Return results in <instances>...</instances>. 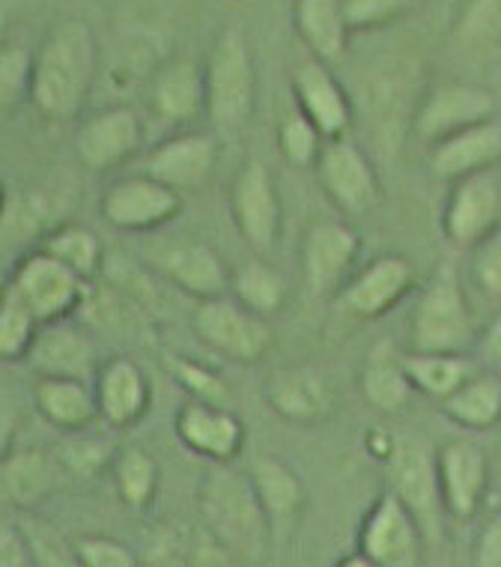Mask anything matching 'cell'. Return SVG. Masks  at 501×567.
Instances as JSON below:
<instances>
[{"mask_svg":"<svg viewBox=\"0 0 501 567\" xmlns=\"http://www.w3.org/2000/svg\"><path fill=\"white\" fill-rule=\"evenodd\" d=\"M197 511L203 528L233 561H260L269 553L275 528L246 472L230 463H209L197 484Z\"/></svg>","mask_w":501,"mask_h":567,"instance_id":"6da1fadb","label":"cell"},{"mask_svg":"<svg viewBox=\"0 0 501 567\" xmlns=\"http://www.w3.org/2000/svg\"><path fill=\"white\" fill-rule=\"evenodd\" d=\"M98 72V42L81 19L60 21L36 51L30 102L51 123L72 120Z\"/></svg>","mask_w":501,"mask_h":567,"instance_id":"7a4b0ae2","label":"cell"},{"mask_svg":"<svg viewBox=\"0 0 501 567\" xmlns=\"http://www.w3.org/2000/svg\"><path fill=\"white\" fill-rule=\"evenodd\" d=\"M207 117L221 135H242L257 109V66L246 33L225 28L209 51L207 66Z\"/></svg>","mask_w":501,"mask_h":567,"instance_id":"3957f363","label":"cell"},{"mask_svg":"<svg viewBox=\"0 0 501 567\" xmlns=\"http://www.w3.org/2000/svg\"><path fill=\"white\" fill-rule=\"evenodd\" d=\"M478 338L472 305L466 299L460 272L442 264L427 278L409 317V350L469 352Z\"/></svg>","mask_w":501,"mask_h":567,"instance_id":"277c9868","label":"cell"},{"mask_svg":"<svg viewBox=\"0 0 501 567\" xmlns=\"http://www.w3.org/2000/svg\"><path fill=\"white\" fill-rule=\"evenodd\" d=\"M388 481L406 508L421 523L427 547H439L442 540V517L448 514L439 478V451H432L424 440H397L385 460Z\"/></svg>","mask_w":501,"mask_h":567,"instance_id":"5b68a950","label":"cell"},{"mask_svg":"<svg viewBox=\"0 0 501 567\" xmlns=\"http://www.w3.org/2000/svg\"><path fill=\"white\" fill-rule=\"evenodd\" d=\"M191 329L203 347L237 364H254L275 343V329L269 317L248 311L246 305L225 296L200 299L191 313Z\"/></svg>","mask_w":501,"mask_h":567,"instance_id":"8992f818","label":"cell"},{"mask_svg":"<svg viewBox=\"0 0 501 567\" xmlns=\"http://www.w3.org/2000/svg\"><path fill=\"white\" fill-rule=\"evenodd\" d=\"M7 287H12L28 302L40 323L70 320L90 299L87 278H81L72 266L58 260L42 245L12 266Z\"/></svg>","mask_w":501,"mask_h":567,"instance_id":"52a82bcc","label":"cell"},{"mask_svg":"<svg viewBox=\"0 0 501 567\" xmlns=\"http://www.w3.org/2000/svg\"><path fill=\"white\" fill-rule=\"evenodd\" d=\"M230 216H233V227L242 236V243L254 255L269 257L275 251L278 239H281L284 213H281V197H278L272 171L260 158L246 162L237 179H233Z\"/></svg>","mask_w":501,"mask_h":567,"instance_id":"ba28073f","label":"cell"},{"mask_svg":"<svg viewBox=\"0 0 501 567\" xmlns=\"http://www.w3.org/2000/svg\"><path fill=\"white\" fill-rule=\"evenodd\" d=\"M98 213L119 234H147L182 213V195L149 174L123 176L102 192Z\"/></svg>","mask_w":501,"mask_h":567,"instance_id":"9c48e42d","label":"cell"},{"mask_svg":"<svg viewBox=\"0 0 501 567\" xmlns=\"http://www.w3.org/2000/svg\"><path fill=\"white\" fill-rule=\"evenodd\" d=\"M424 544L421 523L394 489H385L364 514L358 549L374 567H415L421 561Z\"/></svg>","mask_w":501,"mask_h":567,"instance_id":"30bf717a","label":"cell"},{"mask_svg":"<svg viewBox=\"0 0 501 567\" xmlns=\"http://www.w3.org/2000/svg\"><path fill=\"white\" fill-rule=\"evenodd\" d=\"M314 171L325 197L344 216H364L383 197V186H379L374 162L346 135L325 141Z\"/></svg>","mask_w":501,"mask_h":567,"instance_id":"8fae6325","label":"cell"},{"mask_svg":"<svg viewBox=\"0 0 501 567\" xmlns=\"http://www.w3.org/2000/svg\"><path fill=\"white\" fill-rule=\"evenodd\" d=\"M415 287V266L404 255H379L358 272L349 275V281L337 290V308L355 320H379Z\"/></svg>","mask_w":501,"mask_h":567,"instance_id":"7c38bea8","label":"cell"},{"mask_svg":"<svg viewBox=\"0 0 501 567\" xmlns=\"http://www.w3.org/2000/svg\"><path fill=\"white\" fill-rule=\"evenodd\" d=\"M501 225V179L481 171L453 179L442 209V230L457 248H478Z\"/></svg>","mask_w":501,"mask_h":567,"instance_id":"4fadbf2b","label":"cell"},{"mask_svg":"<svg viewBox=\"0 0 501 567\" xmlns=\"http://www.w3.org/2000/svg\"><path fill=\"white\" fill-rule=\"evenodd\" d=\"M144 147V123L128 105H111L90 114L75 128V156L93 174L126 165Z\"/></svg>","mask_w":501,"mask_h":567,"instance_id":"5bb4252c","label":"cell"},{"mask_svg":"<svg viewBox=\"0 0 501 567\" xmlns=\"http://www.w3.org/2000/svg\"><path fill=\"white\" fill-rule=\"evenodd\" d=\"M362 255V236L346 221H316L302 239V272L314 296L337 293Z\"/></svg>","mask_w":501,"mask_h":567,"instance_id":"9a60e30c","label":"cell"},{"mask_svg":"<svg viewBox=\"0 0 501 567\" xmlns=\"http://www.w3.org/2000/svg\"><path fill=\"white\" fill-rule=\"evenodd\" d=\"M492 117H495V96L490 90L453 81V84H442V87H436L424 96V102L415 111L413 128L418 141L430 147V144L460 132V128H469Z\"/></svg>","mask_w":501,"mask_h":567,"instance_id":"2e32d148","label":"cell"},{"mask_svg":"<svg viewBox=\"0 0 501 567\" xmlns=\"http://www.w3.org/2000/svg\"><path fill=\"white\" fill-rule=\"evenodd\" d=\"M174 424L177 440L207 463H233L246 445V424L230 406L188 401Z\"/></svg>","mask_w":501,"mask_h":567,"instance_id":"e0dca14e","label":"cell"},{"mask_svg":"<svg viewBox=\"0 0 501 567\" xmlns=\"http://www.w3.org/2000/svg\"><path fill=\"white\" fill-rule=\"evenodd\" d=\"M293 84V96L299 111L323 132L328 141L332 137H344L353 126V102L341 87V81L334 79L328 63L320 58L302 60L290 75Z\"/></svg>","mask_w":501,"mask_h":567,"instance_id":"ac0fdd59","label":"cell"},{"mask_svg":"<svg viewBox=\"0 0 501 567\" xmlns=\"http://www.w3.org/2000/svg\"><path fill=\"white\" fill-rule=\"evenodd\" d=\"M153 269L197 302L225 296L230 290V272L225 260L218 257L212 245L197 243V239H179V243L158 248L153 255Z\"/></svg>","mask_w":501,"mask_h":567,"instance_id":"d6986e66","label":"cell"},{"mask_svg":"<svg viewBox=\"0 0 501 567\" xmlns=\"http://www.w3.org/2000/svg\"><path fill=\"white\" fill-rule=\"evenodd\" d=\"M439 478L448 514L453 519H472L490 489V463L481 445L469 436L445 442L439 451Z\"/></svg>","mask_w":501,"mask_h":567,"instance_id":"ffe728a7","label":"cell"},{"mask_svg":"<svg viewBox=\"0 0 501 567\" xmlns=\"http://www.w3.org/2000/svg\"><path fill=\"white\" fill-rule=\"evenodd\" d=\"M265 403L290 424H320L334 415V385L314 368H284L265 380Z\"/></svg>","mask_w":501,"mask_h":567,"instance_id":"44dd1931","label":"cell"},{"mask_svg":"<svg viewBox=\"0 0 501 567\" xmlns=\"http://www.w3.org/2000/svg\"><path fill=\"white\" fill-rule=\"evenodd\" d=\"M28 364L36 371V377H72V380L87 382L96 380L102 368L96 341L70 320L42 323Z\"/></svg>","mask_w":501,"mask_h":567,"instance_id":"7402d4cb","label":"cell"},{"mask_svg":"<svg viewBox=\"0 0 501 567\" xmlns=\"http://www.w3.org/2000/svg\"><path fill=\"white\" fill-rule=\"evenodd\" d=\"M218 165V141L209 132H179L147 156V174L177 188L179 195L207 183Z\"/></svg>","mask_w":501,"mask_h":567,"instance_id":"603a6c76","label":"cell"},{"mask_svg":"<svg viewBox=\"0 0 501 567\" xmlns=\"http://www.w3.org/2000/svg\"><path fill=\"white\" fill-rule=\"evenodd\" d=\"M93 389H96L98 419L108 421L114 431L135 427L153 403L147 373L126 355H117L102 364L93 380Z\"/></svg>","mask_w":501,"mask_h":567,"instance_id":"cb8c5ba5","label":"cell"},{"mask_svg":"<svg viewBox=\"0 0 501 567\" xmlns=\"http://www.w3.org/2000/svg\"><path fill=\"white\" fill-rule=\"evenodd\" d=\"M499 162L501 123L495 117L436 141L427 153V165H430L432 176L448 179V183L460 179V176L481 174V171H495Z\"/></svg>","mask_w":501,"mask_h":567,"instance_id":"d4e9b609","label":"cell"},{"mask_svg":"<svg viewBox=\"0 0 501 567\" xmlns=\"http://www.w3.org/2000/svg\"><path fill=\"white\" fill-rule=\"evenodd\" d=\"M153 114L170 126L195 123L207 114V72L195 60H170L153 79Z\"/></svg>","mask_w":501,"mask_h":567,"instance_id":"484cf974","label":"cell"},{"mask_svg":"<svg viewBox=\"0 0 501 567\" xmlns=\"http://www.w3.org/2000/svg\"><path fill=\"white\" fill-rule=\"evenodd\" d=\"M63 478L60 460L42 449H19L0 463V493L15 508H36L51 499Z\"/></svg>","mask_w":501,"mask_h":567,"instance_id":"4316f807","label":"cell"},{"mask_svg":"<svg viewBox=\"0 0 501 567\" xmlns=\"http://www.w3.org/2000/svg\"><path fill=\"white\" fill-rule=\"evenodd\" d=\"M33 406L60 433H81L98 419L93 382L72 377H36Z\"/></svg>","mask_w":501,"mask_h":567,"instance_id":"83f0119b","label":"cell"},{"mask_svg":"<svg viewBox=\"0 0 501 567\" xmlns=\"http://www.w3.org/2000/svg\"><path fill=\"white\" fill-rule=\"evenodd\" d=\"M251 481L260 502H263L269 523L278 532H290V528L302 519V511L307 505V489L299 478L293 466H286L284 460L275 454H260L251 463Z\"/></svg>","mask_w":501,"mask_h":567,"instance_id":"f1b7e54d","label":"cell"},{"mask_svg":"<svg viewBox=\"0 0 501 567\" xmlns=\"http://www.w3.org/2000/svg\"><path fill=\"white\" fill-rule=\"evenodd\" d=\"M293 21L299 37L314 58L337 63L349 42V19L344 0H295Z\"/></svg>","mask_w":501,"mask_h":567,"instance_id":"f546056e","label":"cell"},{"mask_svg":"<svg viewBox=\"0 0 501 567\" xmlns=\"http://www.w3.org/2000/svg\"><path fill=\"white\" fill-rule=\"evenodd\" d=\"M358 385H362L364 403L379 412L404 410L415 392L413 380L406 373L404 352L394 350L392 343H376L374 350L367 352Z\"/></svg>","mask_w":501,"mask_h":567,"instance_id":"4dcf8cb0","label":"cell"},{"mask_svg":"<svg viewBox=\"0 0 501 567\" xmlns=\"http://www.w3.org/2000/svg\"><path fill=\"white\" fill-rule=\"evenodd\" d=\"M442 415L462 431H490L501 424V377L474 371L460 389L439 401Z\"/></svg>","mask_w":501,"mask_h":567,"instance_id":"1f68e13d","label":"cell"},{"mask_svg":"<svg viewBox=\"0 0 501 567\" xmlns=\"http://www.w3.org/2000/svg\"><path fill=\"white\" fill-rule=\"evenodd\" d=\"M404 364L415 392L427 394L432 401H445L448 394L460 389L478 368H474L466 352H404Z\"/></svg>","mask_w":501,"mask_h":567,"instance_id":"d6a6232c","label":"cell"},{"mask_svg":"<svg viewBox=\"0 0 501 567\" xmlns=\"http://www.w3.org/2000/svg\"><path fill=\"white\" fill-rule=\"evenodd\" d=\"M230 293L237 302H242L248 311L260 313V317H275L286 305V281L284 275L278 272L275 266L265 264L263 257L248 260L230 275Z\"/></svg>","mask_w":501,"mask_h":567,"instance_id":"836d02e7","label":"cell"},{"mask_svg":"<svg viewBox=\"0 0 501 567\" xmlns=\"http://www.w3.org/2000/svg\"><path fill=\"white\" fill-rule=\"evenodd\" d=\"M42 323L36 313L30 311L28 302L21 299L12 287H3L0 299V359L3 362H28L33 343L40 338Z\"/></svg>","mask_w":501,"mask_h":567,"instance_id":"e575fe53","label":"cell"},{"mask_svg":"<svg viewBox=\"0 0 501 567\" xmlns=\"http://www.w3.org/2000/svg\"><path fill=\"white\" fill-rule=\"evenodd\" d=\"M42 248L51 251V255L63 260L66 266H72L81 278L93 281L102 266H105V248L98 243V236L90 230V227L81 225H63L58 230H51L45 239H42Z\"/></svg>","mask_w":501,"mask_h":567,"instance_id":"d590c367","label":"cell"},{"mask_svg":"<svg viewBox=\"0 0 501 567\" xmlns=\"http://www.w3.org/2000/svg\"><path fill=\"white\" fill-rule=\"evenodd\" d=\"M114 481L123 505L132 511H147L158 493V463L144 449H126L117 457Z\"/></svg>","mask_w":501,"mask_h":567,"instance_id":"8d00e7d4","label":"cell"},{"mask_svg":"<svg viewBox=\"0 0 501 567\" xmlns=\"http://www.w3.org/2000/svg\"><path fill=\"white\" fill-rule=\"evenodd\" d=\"M167 373L174 377L177 385H182V392L191 398V401L200 403H216V406H230V385L216 368L209 364H200L188 355H174L167 352L165 355Z\"/></svg>","mask_w":501,"mask_h":567,"instance_id":"74e56055","label":"cell"},{"mask_svg":"<svg viewBox=\"0 0 501 567\" xmlns=\"http://www.w3.org/2000/svg\"><path fill=\"white\" fill-rule=\"evenodd\" d=\"M49 221V204L42 195H7L3 200V218H0V239L3 245L33 243Z\"/></svg>","mask_w":501,"mask_h":567,"instance_id":"f35d334b","label":"cell"},{"mask_svg":"<svg viewBox=\"0 0 501 567\" xmlns=\"http://www.w3.org/2000/svg\"><path fill=\"white\" fill-rule=\"evenodd\" d=\"M33 63L36 54H30L19 42H7L0 49V105L3 114L21 109L33 93Z\"/></svg>","mask_w":501,"mask_h":567,"instance_id":"ab89813d","label":"cell"},{"mask_svg":"<svg viewBox=\"0 0 501 567\" xmlns=\"http://www.w3.org/2000/svg\"><path fill=\"white\" fill-rule=\"evenodd\" d=\"M325 141H328V137H325L302 111H293L290 117H284L281 128H278V150H281V156H284L286 165L299 167V171L316 167Z\"/></svg>","mask_w":501,"mask_h":567,"instance_id":"60d3db41","label":"cell"},{"mask_svg":"<svg viewBox=\"0 0 501 567\" xmlns=\"http://www.w3.org/2000/svg\"><path fill=\"white\" fill-rule=\"evenodd\" d=\"M421 0H344L346 19L353 33H367V30H383L394 21L418 7Z\"/></svg>","mask_w":501,"mask_h":567,"instance_id":"b9f144b4","label":"cell"},{"mask_svg":"<svg viewBox=\"0 0 501 567\" xmlns=\"http://www.w3.org/2000/svg\"><path fill=\"white\" fill-rule=\"evenodd\" d=\"M457 37L472 45H501V0H469L457 21Z\"/></svg>","mask_w":501,"mask_h":567,"instance_id":"7bdbcfd3","label":"cell"},{"mask_svg":"<svg viewBox=\"0 0 501 567\" xmlns=\"http://www.w3.org/2000/svg\"><path fill=\"white\" fill-rule=\"evenodd\" d=\"M75 556L79 565L84 567H135L138 556L132 553V547L119 544L105 535H81L75 540Z\"/></svg>","mask_w":501,"mask_h":567,"instance_id":"ee69618b","label":"cell"},{"mask_svg":"<svg viewBox=\"0 0 501 567\" xmlns=\"http://www.w3.org/2000/svg\"><path fill=\"white\" fill-rule=\"evenodd\" d=\"M472 251V278L478 284V290L487 299L501 302V225Z\"/></svg>","mask_w":501,"mask_h":567,"instance_id":"f6af8a7d","label":"cell"},{"mask_svg":"<svg viewBox=\"0 0 501 567\" xmlns=\"http://www.w3.org/2000/svg\"><path fill=\"white\" fill-rule=\"evenodd\" d=\"M30 538V547H33V556H36V565H79V556H75V547H66L63 540L51 535L49 526L42 523H33L30 528H24Z\"/></svg>","mask_w":501,"mask_h":567,"instance_id":"bcb514c9","label":"cell"},{"mask_svg":"<svg viewBox=\"0 0 501 567\" xmlns=\"http://www.w3.org/2000/svg\"><path fill=\"white\" fill-rule=\"evenodd\" d=\"M0 567H36L28 532L15 523L0 526Z\"/></svg>","mask_w":501,"mask_h":567,"instance_id":"7dc6e473","label":"cell"},{"mask_svg":"<svg viewBox=\"0 0 501 567\" xmlns=\"http://www.w3.org/2000/svg\"><path fill=\"white\" fill-rule=\"evenodd\" d=\"M63 463L70 466L72 472H79V475H93L96 470H102L105 463H108V451L96 445V442H72L63 451Z\"/></svg>","mask_w":501,"mask_h":567,"instance_id":"c3c4849f","label":"cell"},{"mask_svg":"<svg viewBox=\"0 0 501 567\" xmlns=\"http://www.w3.org/2000/svg\"><path fill=\"white\" fill-rule=\"evenodd\" d=\"M474 565L501 567V514L490 517V523L481 528L478 544H474Z\"/></svg>","mask_w":501,"mask_h":567,"instance_id":"681fc988","label":"cell"},{"mask_svg":"<svg viewBox=\"0 0 501 567\" xmlns=\"http://www.w3.org/2000/svg\"><path fill=\"white\" fill-rule=\"evenodd\" d=\"M483 355L490 359L495 371H501V317L492 320V326L483 334Z\"/></svg>","mask_w":501,"mask_h":567,"instance_id":"f907efd6","label":"cell"}]
</instances>
